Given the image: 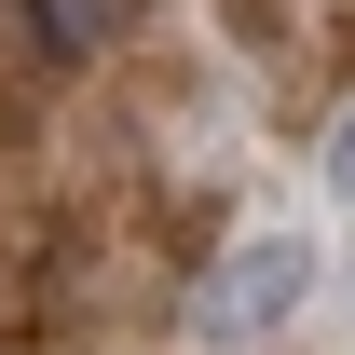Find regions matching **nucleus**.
I'll return each instance as SVG.
<instances>
[{
	"label": "nucleus",
	"mask_w": 355,
	"mask_h": 355,
	"mask_svg": "<svg viewBox=\"0 0 355 355\" xmlns=\"http://www.w3.org/2000/svg\"><path fill=\"white\" fill-rule=\"evenodd\" d=\"M301 287H314V246H301V232H246L191 314H205L219 342H246V328H273V314H301Z\"/></svg>",
	"instance_id": "1"
},
{
	"label": "nucleus",
	"mask_w": 355,
	"mask_h": 355,
	"mask_svg": "<svg viewBox=\"0 0 355 355\" xmlns=\"http://www.w3.org/2000/svg\"><path fill=\"white\" fill-rule=\"evenodd\" d=\"M123 14H137V0H28V42L83 69V55H110V42H123Z\"/></svg>",
	"instance_id": "2"
},
{
	"label": "nucleus",
	"mask_w": 355,
	"mask_h": 355,
	"mask_svg": "<svg viewBox=\"0 0 355 355\" xmlns=\"http://www.w3.org/2000/svg\"><path fill=\"white\" fill-rule=\"evenodd\" d=\"M328 178H342V191H355V110H342V123H328Z\"/></svg>",
	"instance_id": "3"
}]
</instances>
